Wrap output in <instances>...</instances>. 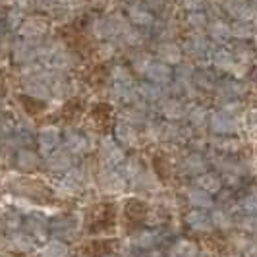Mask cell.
<instances>
[{
	"label": "cell",
	"mask_w": 257,
	"mask_h": 257,
	"mask_svg": "<svg viewBox=\"0 0 257 257\" xmlns=\"http://www.w3.org/2000/svg\"><path fill=\"white\" fill-rule=\"evenodd\" d=\"M161 112H163V116L167 120H172V122L174 120H180L182 116L188 114L184 103L178 101V99H163L161 101Z\"/></svg>",
	"instance_id": "obj_13"
},
{
	"label": "cell",
	"mask_w": 257,
	"mask_h": 257,
	"mask_svg": "<svg viewBox=\"0 0 257 257\" xmlns=\"http://www.w3.org/2000/svg\"><path fill=\"white\" fill-rule=\"evenodd\" d=\"M240 228H242L245 234L257 238V215H245L244 219L240 220Z\"/></svg>",
	"instance_id": "obj_33"
},
{
	"label": "cell",
	"mask_w": 257,
	"mask_h": 257,
	"mask_svg": "<svg viewBox=\"0 0 257 257\" xmlns=\"http://www.w3.org/2000/svg\"><path fill=\"white\" fill-rule=\"evenodd\" d=\"M112 79H114V83H122V81H132L128 68H122V66H116V68H112Z\"/></svg>",
	"instance_id": "obj_38"
},
{
	"label": "cell",
	"mask_w": 257,
	"mask_h": 257,
	"mask_svg": "<svg viewBox=\"0 0 257 257\" xmlns=\"http://www.w3.org/2000/svg\"><path fill=\"white\" fill-rule=\"evenodd\" d=\"M0 257H12V255H0Z\"/></svg>",
	"instance_id": "obj_43"
},
{
	"label": "cell",
	"mask_w": 257,
	"mask_h": 257,
	"mask_svg": "<svg viewBox=\"0 0 257 257\" xmlns=\"http://www.w3.org/2000/svg\"><path fill=\"white\" fill-rule=\"evenodd\" d=\"M242 209H244L245 213H249V215H257V192H251L247 193L244 199H242Z\"/></svg>",
	"instance_id": "obj_34"
},
{
	"label": "cell",
	"mask_w": 257,
	"mask_h": 257,
	"mask_svg": "<svg viewBox=\"0 0 257 257\" xmlns=\"http://www.w3.org/2000/svg\"><path fill=\"white\" fill-rule=\"evenodd\" d=\"M209 128L213 130V134L217 136H232L236 132H240V120L238 116L226 112L224 108L213 110L209 116Z\"/></svg>",
	"instance_id": "obj_1"
},
{
	"label": "cell",
	"mask_w": 257,
	"mask_h": 257,
	"mask_svg": "<svg viewBox=\"0 0 257 257\" xmlns=\"http://www.w3.org/2000/svg\"><path fill=\"white\" fill-rule=\"evenodd\" d=\"M37 143H39V149L49 157L58 147V143H60V130L56 128V126H45V128H41L37 136Z\"/></svg>",
	"instance_id": "obj_2"
},
{
	"label": "cell",
	"mask_w": 257,
	"mask_h": 257,
	"mask_svg": "<svg viewBox=\"0 0 257 257\" xmlns=\"http://www.w3.org/2000/svg\"><path fill=\"white\" fill-rule=\"evenodd\" d=\"M217 95L220 97V101H236L245 93L244 83H240L238 79H224L217 83Z\"/></svg>",
	"instance_id": "obj_5"
},
{
	"label": "cell",
	"mask_w": 257,
	"mask_h": 257,
	"mask_svg": "<svg viewBox=\"0 0 257 257\" xmlns=\"http://www.w3.org/2000/svg\"><path fill=\"white\" fill-rule=\"evenodd\" d=\"M213 62L217 66V70L220 72H234V68H236V56L228 51H219L215 54V58H213Z\"/></svg>",
	"instance_id": "obj_25"
},
{
	"label": "cell",
	"mask_w": 257,
	"mask_h": 257,
	"mask_svg": "<svg viewBox=\"0 0 257 257\" xmlns=\"http://www.w3.org/2000/svg\"><path fill=\"white\" fill-rule=\"evenodd\" d=\"M114 138L122 145H136L138 142V132L130 122H118L114 128Z\"/></svg>",
	"instance_id": "obj_17"
},
{
	"label": "cell",
	"mask_w": 257,
	"mask_h": 257,
	"mask_svg": "<svg viewBox=\"0 0 257 257\" xmlns=\"http://www.w3.org/2000/svg\"><path fill=\"white\" fill-rule=\"evenodd\" d=\"M222 108L226 110V112H230V114L234 116H240V112H242V103L236 99V101H224L222 103Z\"/></svg>",
	"instance_id": "obj_39"
},
{
	"label": "cell",
	"mask_w": 257,
	"mask_h": 257,
	"mask_svg": "<svg viewBox=\"0 0 257 257\" xmlns=\"http://www.w3.org/2000/svg\"><path fill=\"white\" fill-rule=\"evenodd\" d=\"M209 116H211V112L207 110L205 106H193V108L188 110V120H190V124L193 128L197 130H203L209 126Z\"/></svg>",
	"instance_id": "obj_21"
},
{
	"label": "cell",
	"mask_w": 257,
	"mask_h": 257,
	"mask_svg": "<svg viewBox=\"0 0 257 257\" xmlns=\"http://www.w3.org/2000/svg\"><path fill=\"white\" fill-rule=\"evenodd\" d=\"M126 122H130L132 126H136V124H143V122H145V114H143V110H140V108H130L128 112H126Z\"/></svg>",
	"instance_id": "obj_37"
},
{
	"label": "cell",
	"mask_w": 257,
	"mask_h": 257,
	"mask_svg": "<svg viewBox=\"0 0 257 257\" xmlns=\"http://www.w3.org/2000/svg\"><path fill=\"white\" fill-rule=\"evenodd\" d=\"M249 122H251V126H255L257 128V108L249 112Z\"/></svg>",
	"instance_id": "obj_42"
},
{
	"label": "cell",
	"mask_w": 257,
	"mask_h": 257,
	"mask_svg": "<svg viewBox=\"0 0 257 257\" xmlns=\"http://www.w3.org/2000/svg\"><path fill=\"white\" fill-rule=\"evenodd\" d=\"M16 167L24 172H31L39 167V157L29 149H22L18 151V157H16Z\"/></svg>",
	"instance_id": "obj_20"
},
{
	"label": "cell",
	"mask_w": 257,
	"mask_h": 257,
	"mask_svg": "<svg viewBox=\"0 0 257 257\" xmlns=\"http://www.w3.org/2000/svg\"><path fill=\"white\" fill-rule=\"evenodd\" d=\"M186 222L188 226L195 232H211L215 228L211 215H207L205 209H192L188 215H186Z\"/></svg>",
	"instance_id": "obj_4"
},
{
	"label": "cell",
	"mask_w": 257,
	"mask_h": 257,
	"mask_svg": "<svg viewBox=\"0 0 257 257\" xmlns=\"http://www.w3.org/2000/svg\"><path fill=\"white\" fill-rule=\"evenodd\" d=\"M43 257H68V245L62 240H49L43 247Z\"/></svg>",
	"instance_id": "obj_28"
},
{
	"label": "cell",
	"mask_w": 257,
	"mask_h": 257,
	"mask_svg": "<svg viewBox=\"0 0 257 257\" xmlns=\"http://www.w3.org/2000/svg\"><path fill=\"white\" fill-rule=\"evenodd\" d=\"M157 52H159V58H161L163 62H167V64H178L182 60V51L176 45H172V43L161 45Z\"/></svg>",
	"instance_id": "obj_23"
},
{
	"label": "cell",
	"mask_w": 257,
	"mask_h": 257,
	"mask_svg": "<svg viewBox=\"0 0 257 257\" xmlns=\"http://www.w3.org/2000/svg\"><path fill=\"white\" fill-rule=\"evenodd\" d=\"M211 219H213L215 228H220V230H230L232 228L230 213H226V211H222V209H215V211L211 213Z\"/></svg>",
	"instance_id": "obj_30"
},
{
	"label": "cell",
	"mask_w": 257,
	"mask_h": 257,
	"mask_svg": "<svg viewBox=\"0 0 257 257\" xmlns=\"http://www.w3.org/2000/svg\"><path fill=\"white\" fill-rule=\"evenodd\" d=\"M186 197H188V203L193 207V209H209L213 207V197L211 193L201 190V188H190L186 192Z\"/></svg>",
	"instance_id": "obj_14"
},
{
	"label": "cell",
	"mask_w": 257,
	"mask_h": 257,
	"mask_svg": "<svg viewBox=\"0 0 257 257\" xmlns=\"http://www.w3.org/2000/svg\"><path fill=\"white\" fill-rule=\"evenodd\" d=\"M142 165H140V161L138 159H126L124 163H122V176L126 178V180H138L140 178V174H142Z\"/></svg>",
	"instance_id": "obj_29"
},
{
	"label": "cell",
	"mask_w": 257,
	"mask_h": 257,
	"mask_svg": "<svg viewBox=\"0 0 257 257\" xmlns=\"http://www.w3.org/2000/svg\"><path fill=\"white\" fill-rule=\"evenodd\" d=\"M99 184H101V188H103L104 192L118 193L126 188V178L120 172L112 170V168H106V170H103L99 174Z\"/></svg>",
	"instance_id": "obj_3"
},
{
	"label": "cell",
	"mask_w": 257,
	"mask_h": 257,
	"mask_svg": "<svg viewBox=\"0 0 257 257\" xmlns=\"http://www.w3.org/2000/svg\"><path fill=\"white\" fill-rule=\"evenodd\" d=\"M66 149L70 153H85L87 151V142L81 134H76V132H68L66 136Z\"/></svg>",
	"instance_id": "obj_26"
},
{
	"label": "cell",
	"mask_w": 257,
	"mask_h": 257,
	"mask_svg": "<svg viewBox=\"0 0 257 257\" xmlns=\"http://www.w3.org/2000/svg\"><path fill=\"white\" fill-rule=\"evenodd\" d=\"M10 247L16 249V251H22V253H26V251H31L33 247H35V238L33 236H29L27 232H16L14 230L10 234Z\"/></svg>",
	"instance_id": "obj_15"
},
{
	"label": "cell",
	"mask_w": 257,
	"mask_h": 257,
	"mask_svg": "<svg viewBox=\"0 0 257 257\" xmlns=\"http://www.w3.org/2000/svg\"><path fill=\"white\" fill-rule=\"evenodd\" d=\"M22 33L24 35H39V33H43V27H37L35 22H27L24 29H22Z\"/></svg>",
	"instance_id": "obj_40"
},
{
	"label": "cell",
	"mask_w": 257,
	"mask_h": 257,
	"mask_svg": "<svg viewBox=\"0 0 257 257\" xmlns=\"http://www.w3.org/2000/svg\"><path fill=\"white\" fill-rule=\"evenodd\" d=\"M26 93L35 99H49L52 95L51 85L47 83L45 77H27L26 79Z\"/></svg>",
	"instance_id": "obj_9"
},
{
	"label": "cell",
	"mask_w": 257,
	"mask_h": 257,
	"mask_svg": "<svg viewBox=\"0 0 257 257\" xmlns=\"http://www.w3.org/2000/svg\"><path fill=\"white\" fill-rule=\"evenodd\" d=\"M168 257H199V249L192 240H178L170 249Z\"/></svg>",
	"instance_id": "obj_19"
},
{
	"label": "cell",
	"mask_w": 257,
	"mask_h": 257,
	"mask_svg": "<svg viewBox=\"0 0 257 257\" xmlns=\"http://www.w3.org/2000/svg\"><path fill=\"white\" fill-rule=\"evenodd\" d=\"M140 95H142L145 101H163V89H161V85L159 83H153V81H149V83H142L140 87Z\"/></svg>",
	"instance_id": "obj_27"
},
{
	"label": "cell",
	"mask_w": 257,
	"mask_h": 257,
	"mask_svg": "<svg viewBox=\"0 0 257 257\" xmlns=\"http://www.w3.org/2000/svg\"><path fill=\"white\" fill-rule=\"evenodd\" d=\"M106 257H112V255H106Z\"/></svg>",
	"instance_id": "obj_44"
},
{
	"label": "cell",
	"mask_w": 257,
	"mask_h": 257,
	"mask_svg": "<svg viewBox=\"0 0 257 257\" xmlns=\"http://www.w3.org/2000/svg\"><path fill=\"white\" fill-rule=\"evenodd\" d=\"M101 155H103L104 163H106V165H110V167L122 165V163L126 161L122 147H120L114 140H110V138L103 140V143H101Z\"/></svg>",
	"instance_id": "obj_6"
},
{
	"label": "cell",
	"mask_w": 257,
	"mask_h": 257,
	"mask_svg": "<svg viewBox=\"0 0 257 257\" xmlns=\"http://www.w3.org/2000/svg\"><path fill=\"white\" fill-rule=\"evenodd\" d=\"M136 245H138V247H143V249L153 247L155 245V234L153 232H142V234H138V238H136Z\"/></svg>",
	"instance_id": "obj_35"
},
{
	"label": "cell",
	"mask_w": 257,
	"mask_h": 257,
	"mask_svg": "<svg viewBox=\"0 0 257 257\" xmlns=\"http://www.w3.org/2000/svg\"><path fill=\"white\" fill-rule=\"evenodd\" d=\"M211 145L215 147V151L219 153H226V155H234L238 153L244 143L240 138H234V136H217L215 140H211Z\"/></svg>",
	"instance_id": "obj_8"
},
{
	"label": "cell",
	"mask_w": 257,
	"mask_h": 257,
	"mask_svg": "<svg viewBox=\"0 0 257 257\" xmlns=\"http://www.w3.org/2000/svg\"><path fill=\"white\" fill-rule=\"evenodd\" d=\"M182 134H184V130L172 120H168V122L159 126V140H163V142H178L182 138Z\"/></svg>",
	"instance_id": "obj_22"
},
{
	"label": "cell",
	"mask_w": 257,
	"mask_h": 257,
	"mask_svg": "<svg viewBox=\"0 0 257 257\" xmlns=\"http://www.w3.org/2000/svg\"><path fill=\"white\" fill-rule=\"evenodd\" d=\"M145 76H147L149 81H153V83L165 85V83H168L172 79V70H170V66L167 62L159 60V62H151V66L145 72Z\"/></svg>",
	"instance_id": "obj_7"
},
{
	"label": "cell",
	"mask_w": 257,
	"mask_h": 257,
	"mask_svg": "<svg viewBox=\"0 0 257 257\" xmlns=\"http://www.w3.org/2000/svg\"><path fill=\"white\" fill-rule=\"evenodd\" d=\"M244 257H257V240L245 242L244 244Z\"/></svg>",
	"instance_id": "obj_41"
},
{
	"label": "cell",
	"mask_w": 257,
	"mask_h": 257,
	"mask_svg": "<svg viewBox=\"0 0 257 257\" xmlns=\"http://www.w3.org/2000/svg\"><path fill=\"white\" fill-rule=\"evenodd\" d=\"M195 184H197V188L205 190V192H209L211 195L220 192V188H222L220 178L217 174H213V172H203V174H199V176L195 178Z\"/></svg>",
	"instance_id": "obj_18"
},
{
	"label": "cell",
	"mask_w": 257,
	"mask_h": 257,
	"mask_svg": "<svg viewBox=\"0 0 257 257\" xmlns=\"http://www.w3.org/2000/svg\"><path fill=\"white\" fill-rule=\"evenodd\" d=\"M213 163L217 165L220 172L224 174H234V176H240V174H245V163L244 161H236V159H228V157H215Z\"/></svg>",
	"instance_id": "obj_12"
},
{
	"label": "cell",
	"mask_w": 257,
	"mask_h": 257,
	"mask_svg": "<svg viewBox=\"0 0 257 257\" xmlns=\"http://www.w3.org/2000/svg\"><path fill=\"white\" fill-rule=\"evenodd\" d=\"M24 226H26V232L29 236H33L35 240H43V238H47V232L51 230L49 228V224H47V220L43 219L41 215H29L24 222Z\"/></svg>",
	"instance_id": "obj_10"
},
{
	"label": "cell",
	"mask_w": 257,
	"mask_h": 257,
	"mask_svg": "<svg viewBox=\"0 0 257 257\" xmlns=\"http://www.w3.org/2000/svg\"><path fill=\"white\" fill-rule=\"evenodd\" d=\"M47 167L49 170H72V157L68 151H52L49 157H47Z\"/></svg>",
	"instance_id": "obj_16"
},
{
	"label": "cell",
	"mask_w": 257,
	"mask_h": 257,
	"mask_svg": "<svg viewBox=\"0 0 257 257\" xmlns=\"http://www.w3.org/2000/svg\"><path fill=\"white\" fill-rule=\"evenodd\" d=\"M195 85L207 91L217 89V81H215V77L211 76V72H197L195 74Z\"/></svg>",
	"instance_id": "obj_32"
},
{
	"label": "cell",
	"mask_w": 257,
	"mask_h": 257,
	"mask_svg": "<svg viewBox=\"0 0 257 257\" xmlns=\"http://www.w3.org/2000/svg\"><path fill=\"white\" fill-rule=\"evenodd\" d=\"M182 170L190 176H199L207 172V161L203 155L199 153H190L184 161H182Z\"/></svg>",
	"instance_id": "obj_11"
},
{
	"label": "cell",
	"mask_w": 257,
	"mask_h": 257,
	"mask_svg": "<svg viewBox=\"0 0 257 257\" xmlns=\"http://www.w3.org/2000/svg\"><path fill=\"white\" fill-rule=\"evenodd\" d=\"M52 232L56 236H62V238H72L74 232H76V224L72 219H66V217H60V219L52 220L51 224Z\"/></svg>",
	"instance_id": "obj_24"
},
{
	"label": "cell",
	"mask_w": 257,
	"mask_h": 257,
	"mask_svg": "<svg viewBox=\"0 0 257 257\" xmlns=\"http://www.w3.org/2000/svg\"><path fill=\"white\" fill-rule=\"evenodd\" d=\"M2 224H4L8 230H16V228H20V224H22V217H20V213H18L16 209H6V211L2 213Z\"/></svg>",
	"instance_id": "obj_31"
},
{
	"label": "cell",
	"mask_w": 257,
	"mask_h": 257,
	"mask_svg": "<svg viewBox=\"0 0 257 257\" xmlns=\"http://www.w3.org/2000/svg\"><path fill=\"white\" fill-rule=\"evenodd\" d=\"M33 56H35V51H33V49H27L24 43L16 47V60H18V62H27V60H31Z\"/></svg>",
	"instance_id": "obj_36"
}]
</instances>
